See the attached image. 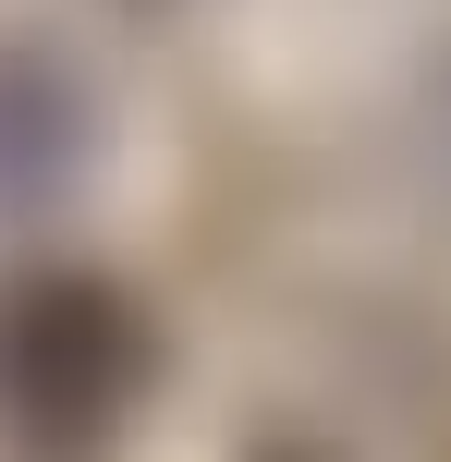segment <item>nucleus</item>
I'll return each mask as SVG.
<instances>
[{"mask_svg": "<svg viewBox=\"0 0 451 462\" xmlns=\"http://www.w3.org/2000/svg\"><path fill=\"white\" fill-rule=\"evenodd\" d=\"M146 365H159V341H146V317H135L122 280L24 268L13 292H0V426H13L24 450L110 439V426L135 414Z\"/></svg>", "mask_w": 451, "mask_h": 462, "instance_id": "obj_1", "label": "nucleus"}]
</instances>
